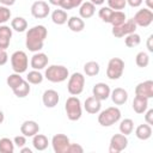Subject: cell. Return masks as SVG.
<instances>
[{
	"instance_id": "obj_1",
	"label": "cell",
	"mask_w": 153,
	"mask_h": 153,
	"mask_svg": "<svg viewBox=\"0 0 153 153\" xmlns=\"http://www.w3.org/2000/svg\"><path fill=\"white\" fill-rule=\"evenodd\" d=\"M47 36H48V30L44 25L32 26L26 32V37H25L26 48L32 53L39 51L44 45V41H45Z\"/></svg>"
},
{
	"instance_id": "obj_2",
	"label": "cell",
	"mask_w": 153,
	"mask_h": 153,
	"mask_svg": "<svg viewBox=\"0 0 153 153\" xmlns=\"http://www.w3.org/2000/svg\"><path fill=\"white\" fill-rule=\"evenodd\" d=\"M69 76L68 68L62 65H51L45 69L44 78L50 82H62Z\"/></svg>"
},
{
	"instance_id": "obj_3",
	"label": "cell",
	"mask_w": 153,
	"mask_h": 153,
	"mask_svg": "<svg viewBox=\"0 0 153 153\" xmlns=\"http://www.w3.org/2000/svg\"><path fill=\"white\" fill-rule=\"evenodd\" d=\"M121 120V110L116 106L106 108L98 115V123L102 127H111Z\"/></svg>"
},
{
	"instance_id": "obj_4",
	"label": "cell",
	"mask_w": 153,
	"mask_h": 153,
	"mask_svg": "<svg viewBox=\"0 0 153 153\" xmlns=\"http://www.w3.org/2000/svg\"><path fill=\"white\" fill-rule=\"evenodd\" d=\"M65 110L66 115L69 121H78L81 117L82 114V108H81V102L76 96H71L67 98L66 104H65Z\"/></svg>"
},
{
	"instance_id": "obj_5",
	"label": "cell",
	"mask_w": 153,
	"mask_h": 153,
	"mask_svg": "<svg viewBox=\"0 0 153 153\" xmlns=\"http://www.w3.org/2000/svg\"><path fill=\"white\" fill-rule=\"evenodd\" d=\"M11 66L14 73H24L29 67V59L25 51L17 50L11 55Z\"/></svg>"
},
{
	"instance_id": "obj_6",
	"label": "cell",
	"mask_w": 153,
	"mask_h": 153,
	"mask_svg": "<svg viewBox=\"0 0 153 153\" xmlns=\"http://www.w3.org/2000/svg\"><path fill=\"white\" fill-rule=\"evenodd\" d=\"M124 72V61L120 57H112L108 62L106 76L110 80H117L122 76Z\"/></svg>"
},
{
	"instance_id": "obj_7",
	"label": "cell",
	"mask_w": 153,
	"mask_h": 153,
	"mask_svg": "<svg viewBox=\"0 0 153 153\" xmlns=\"http://www.w3.org/2000/svg\"><path fill=\"white\" fill-rule=\"evenodd\" d=\"M68 84H67V90L69 94L72 96H78L84 91L85 86V76L80 72H74L71 76H68Z\"/></svg>"
},
{
	"instance_id": "obj_8",
	"label": "cell",
	"mask_w": 153,
	"mask_h": 153,
	"mask_svg": "<svg viewBox=\"0 0 153 153\" xmlns=\"http://www.w3.org/2000/svg\"><path fill=\"white\" fill-rule=\"evenodd\" d=\"M128 146V139L127 135L124 134H115L110 139V146H109V152L110 153H120L124 151Z\"/></svg>"
},
{
	"instance_id": "obj_9",
	"label": "cell",
	"mask_w": 153,
	"mask_h": 153,
	"mask_svg": "<svg viewBox=\"0 0 153 153\" xmlns=\"http://www.w3.org/2000/svg\"><path fill=\"white\" fill-rule=\"evenodd\" d=\"M134 23L136 24V26H141V27H147L152 24L153 22V12L152 10H148V8H142V10H139L134 18H133Z\"/></svg>"
},
{
	"instance_id": "obj_10",
	"label": "cell",
	"mask_w": 153,
	"mask_h": 153,
	"mask_svg": "<svg viewBox=\"0 0 153 153\" xmlns=\"http://www.w3.org/2000/svg\"><path fill=\"white\" fill-rule=\"evenodd\" d=\"M136 27H137V26H136V24L134 23V20H133V19H128V20H126L123 24H121V25H118V26H112L111 32H112V35H114L115 37L121 38V37H126V36L129 35V33L135 32Z\"/></svg>"
},
{
	"instance_id": "obj_11",
	"label": "cell",
	"mask_w": 153,
	"mask_h": 153,
	"mask_svg": "<svg viewBox=\"0 0 153 153\" xmlns=\"http://www.w3.org/2000/svg\"><path fill=\"white\" fill-rule=\"evenodd\" d=\"M69 143V137L65 134H56L51 139V146L55 153H67Z\"/></svg>"
},
{
	"instance_id": "obj_12",
	"label": "cell",
	"mask_w": 153,
	"mask_h": 153,
	"mask_svg": "<svg viewBox=\"0 0 153 153\" xmlns=\"http://www.w3.org/2000/svg\"><path fill=\"white\" fill-rule=\"evenodd\" d=\"M49 12H50V7H49L48 2H45V1L38 0V1H35L31 5V14L36 19L47 18L48 14H49Z\"/></svg>"
},
{
	"instance_id": "obj_13",
	"label": "cell",
	"mask_w": 153,
	"mask_h": 153,
	"mask_svg": "<svg viewBox=\"0 0 153 153\" xmlns=\"http://www.w3.org/2000/svg\"><path fill=\"white\" fill-rule=\"evenodd\" d=\"M135 96L145 97L147 99L153 98V81L146 80V81L137 84L135 87Z\"/></svg>"
},
{
	"instance_id": "obj_14",
	"label": "cell",
	"mask_w": 153,
	"mask_h": 153,
	"mask_svg": "<svg viewBox=\"0 0 153 153\" xmlns=\"http://www.w3.org/2000/svg\"><path fill=\"white\" fill-rule=\"evenodd\" d=\"M110 92H111L110 86L105 82H97L92 88V96L99 99L100 102L106 100L110 97Z\"/></svg>"
},
{
	"instance_id": "obj_15",
	"label": "cell",
	"mask_w": 153,
	"mask_h": 153,
	"mask_svg": "<svg viewBox=\"0 0 153 153\" xmlns=\"http://www.w3.org/2000/svg\"><path fill=\"white\" fill-rule=\"evenodd\" d=\"M59 100H60V96L55 90H51V88L45 90L42 94V102L45 108H50V109L55 108L59 104Z\"/></svg>"
},
{
	"instance_id": "obj_16",
	"label": "cell",
	"mask_w": 153,
	"mask_h": 153,
	"mask_svg": "<svg viewBox=\"0 0 153 153\" xmlns=\"http://www.w3.org/2000/svg\"><path fill=\"white\" fill-rule=\"evenodd\" d=\"M48 61H49V59H48L47 54L37 51V53H35V54L32 55L31 61H30V66H31L33 69H36V71H41V69H43L44 67H47Z\"/></svg>"
},
{
	"instance_id": "obj_17",
	"label": "cell",
	"mask_w": 153,
	"mask_h": 153,
	"mask_svg": "<svg viewBox=\"0 0 153 153\" xmlns=\"http://www.w3.org/2000/svg\"><path fill=\"white\" fill-rule=\"evenodd\" d=\"M38 131H39V126L36 121H31V120L24 121L20 126V133L26 137L27 136L31 137V136L36 135Z\"/></svg>"
},
{
	"instance_id": "obj_18",
	"label": "cell",
	"mask_w": 153,
	"mask_h": 153,
	"mask_svg": "<svg viewBox=\"0 0 153 153\" xmlns=\"http://www.w3.org/2000/svg\"><path fill=\"white\" fill-rule=\"evenodd\" d=\"M11 38H12V27L1 24L0 25V49L6 50L10 47Z\"/></svg>"
},
{
	"instance_id": "obj_19",
	"label": "cell",
	"mask_w": 153,
	"mask_h": 153,
	"mask_svg": "<svg viewBox=\"0 0 153 153\" xmlns=\"http://www.w3.org/2000/svg\"><path fill=\"white\" fill-rule=\"evenodd\" d=\"M111 100L116 105H123L128 100V92L122 87H116L110 92Z\"/></svg>"
},
{
	"instance_id": "obj_20",
	"label": "cell",
	"mask_w": 153,
	"mask_h": 153,
	"mask_svg": "<svg viewBox=\"0 0 153 153\" xmlns=\"http://www.w3.org/2000/svg\"><path fill=\"white\" fill-rule=\"evenodd\" d=\"M84 109L86 110V112L91 114V115H96L102 109V103L99 99H97L96 97L91 96L88 98H86L85 103H84Z\"/></svg>"
},
{
	"instance_id": "obj_21",
	"label": "cell",
	"mask_w": 153,
	"mask_h": 153,
	"mask_svg": "<svg viewBox=\"0 0 153 153\" xmlns=\"http://www.w3.org/2000/svg\"><path fill=\"white\" fill-rule=\"evenodd\" d=\"M96 12V6L91 1H85L79 6V16L82 19L91 18Z\"/></svg>"
},
{
	"instance_id": "obj_22",
	"label": "cell",
	"mask_w": 153,
	"mask_h": 153,
	"mask_svg": "<svg viewBox=\"0 0 153 153\" xmlns=\"http://www.w3.org/2000/svg\"><path fill=\"white\" fill-rule=\"evenodd\" d=\"M67 25H68V29L71 31H73V32H80L85 27V22H84L82 18L73 16V17H69L68 18Z\"/></svg>"
},
{
	"instance_id": "obj_23",
	"label": "cell",
	"mask_w": 153,
	"mask_h": 153,
	"mask_svg": "<svg viewBox=\"0 0 153 153\" xmlns=\"http://www.w3.org/2000/svg\"><path fill=\"white\" fill-rule=\"evenodd\" d=\"M133 110L136 114H145V111L148 108V99L145 97H140V96H135V98L133 99Z\"/></svg>"
},
{
	"instance_id": "obj_24",
	"label": "cell",
	"mask_w": 153,
	"mask_h": 153,
	"mask_svg": "<svg viewBox=\"0 0 153 153\" xmlns=\"http://www.w3.org/2000/svg\"><path fill=\"white\" fill-rule=\"evenodd\" d=\"M49 145V141H48V137L43 134H36L32 136V146L36 151H44L47 149Z\"/></svg>"
},
{
	"instance_id": "obj_25",
	"label": "cell",
	"mask_w": 153,
	"mask_h": 153,
	"mask_svg": "<svg viewBox=\"0 0 153 153\" xmlns=\"http://www.w3.org/2000/svg\"><path fill=\"white\" fill-rule=\"evenodd\" d=\"M135 135L139 140H148L152 136V127L149 124H140L135 129Z\"/></svg>"
},
{
	"instance_id": "obj_26",
	"label": "cell",
	"mask_w": 153,
	"mask_h": 153,
	"mask_svg": "<svg viewBox=\"0 0 153 153\" xmlns=\"http://www.w3.org/2000/svg\"><path fill=\"white\" fill-rule=\"evenodd\" d=\"M51 20L56 25H63L68 20V14L65 10H55L51 13Z\"/></svg>"
},
{
	"instance_id": "obj_27",
	"label": "cell",
	"mask_w": 153,
	"mask_h": 153,
	"mask_svg": "<svg viewBox=\"0 0 153 153\" xmlns=\"http://www.w3.org/2000/svg\"><path fill=\"white\" fill-rule=\"evenodd\" d=\"M12 91H13V93H14L16 97H18V98H25L26 96H29V93L31 91V87H30V84L26 80H23L22 84L19 86H17Z\"/></svg>"
},
{
	"instance_id": "obj_28",
	"label": "cell",
	"mask_w": 153,
	"mask_h": 153,
	"mask_svg": "<svg viewBox=\"0 0 153 153\" xmlns=\"http://www.w3.org/2000/svg\"><path fill=\"white\" fill-rule=\"evenodd\" d=\"M11 27L17 32H24L27 29V22L23 17H16L11 20Z\"/></svg>"
},
{
	"instance_id": "obj_29",
	"label": "cell",
	"mask_w": 153,
	"mask_h": 153,
	"mask_svg": "<svg viewBox=\"0 0 153 153\" xmlns=\"http://www.w3.org/2000/svg\"><path fill=\"white\" fill-rule=\"evenodd\" d=\"M100 71L99 63L96 61H88L84 65V72L87 76H96Z\"/></svg>"
},
{
	"instance_id": "obj_30",
	"label": "cell",
	"mask_w": 153,
	"mask_h": 153,
	"mask_svg": "<svg viewBox=\"0 0 153 153\" xmlns=\"http://www.w3.org/2000/svg\"><path fill=\"white\" fill-rule=\"evenodd\" d=\"M126 20H127V17H126L124 12H122V11H114L111 17H110L109 24H111L112 26H118V25L123 24Z\"/></svg>"
},
{
	"instance_id": "obj_31",
	"label": "cell",
	"mask_w": 153,
	"mask_h": 153,
	"mask_svg": "<svg viewBox=\"0 0 153 153\" xmlns=\"http://www.w3.org/2000/svg\"><path fill=\"white\" fill-rule=\"evenodd\" d=\"M43 79H44L43 74H42L39 71H36V69L29 72L27 75H26V81H27L29 84H32V85H38V84H41V82L43 81Z\"/></svg>"
},
{
	"instance_id": "obj_32",
	"label": "cell",
	"mask_w": 153,
	"mask_h": 153,
	"mask_svg": "<svg viewBox=\"0 0 153 153\" xmlns=\"http://www.w3.org/2000/svg\"><path fill=\"white\" fill-rule=\"evenodd\" d=\"M118 128H120V133H122L124 135H129L134 130V122L130 118H124V120H122L120 122V127Z\"/></svg>"
},
{
	"instance_id": "obj_33",
	"label": "cell",
	"mask_w": 153,
	"mask_h": 153,
	"mask_svg": "<svg viewBox=\"0 0 153 153\" xmlns=\"http://www.w3.org/2000/svg\"><path fill=\"white\" fill-rule=\"evenodd\" d=\"M14 142L8 137L0 139V153H13Z\"/></svg>"
},
{
	"instance_id": "obj_34",
	"label": "cell",
	"mask_w": 153,
	"mask_h": 153,
	"mask_svg": "<svg viewBox=\"0 0 153 153\" xmlns=\"http://www.w3.org/2000/svg\"><path fill=\"white\" fill-rule=\"evenodd\" d=\"M141 42V37L140 35H137L136 32H133V33H129L124 38V44L128 47V48H134V47H137Z\"/></svg>"
},
{
	"instance_id": "obj_35",
	"label": "cell",
	"mask_w": 153,
	"mask_h": 153,
	"mask_svg": "<svg viewBox=\"0 0 153 153\" xmlns=\"http://www.w3.org/2000/svg\"><path fill=\"white\" fill-rule=\"evenodd\" d=\"M23 76H20L19 73H13V74H10L6 79V82H7V86H10L11 90H14L17 86H19L23 81Z\"/></svg>"
},
{
	"instance_id": "obj_36",
	"label": "cell",
	"mask_w": 153,
	"mask_h": 153,
	"mask_svg": "<svg viewBox=\"0 0 153 153\" xmlns=\"http://www.w3.org/2000/svg\"><path fill=\"white\" fill-rule=\"evenodd\" d=\"M135 63H136V66L140 67V68L147 67L148 63H149V56H148V54L145 53V51L137 53V54H136V57H135Z\"/></svg>"
},
{
	"instance_id": "obj_37",
	"label": "cell",
	"mask_w": 153,
	"mask_h": 153,
	"mask_svg": "<svg viewBox=\"0 0 153 153\" xmlns=\"http://www.w3.org/2000/svg\"><path fill=\"white\" fill-rule=\"evenodd\" d=\"M112 12H114V10H111L109 6H105V7H102V8L98 11V16H99V18H100L104 23H109Z\"/></svg>"
},
{
	"instance_id": "obj_38",
	"label": "cell",
	"mask_w": 153,
	"mask_h": 153,
	"mask_svg": "<svg viewBox=\"0 0 153 153\" xmlns=\"http://www.w3.org/2000/svg\"><path fill=\"white\" fill-rule=\"evenodd\" d=\"M106 1H108V6L114 11H122L127 5L126 0H106Z\"/></svg>"
},
{
	"instance_id": "obj_39",
	"label": "cell",
	"mask_w": 153,
	"mask_h": 153,
	"mask_svg": "<svg viewBox=\"0 0 153 153\" xmlns=\"http://www.w3.org/2000/svg\"><path fill=\"white\" fill-rule=\"evenodd\" d=\"M82 4V0H63L62 5H61V8L62 10H72V8H75V7H79L80 5Z\"/></svg>"
},
{
	"instance_id": "obj_40",
	"label": "cell",
	"mask_w": 153,
	"mask_h": 153,
	"mask_svg": "<svg viewBox=\"0 0 153 153\" xmlns=\"http://www.w3.org/2000/svg\"><path fill=\"white\" fill-rule=\"evenodd\" d=\"M11 18V11L7 6H0V25L8 22Z\"/></svg>"
},
{
	"instance_id": "obj_41",
	"label": "cell",
	"mask_w": 153,
	"mask_h": 153,
	"mask_svg": "<svg viewBox=\"0 0 153 153\" xmlns=\"http://www.w3.org/2000/svg\"><path fill=\"white\" fill-rule=\"evenodd\" d=\"M84 148L79 143H69L67 148V153H82Z\"/></svg>"
},
{
	"instance_id": "obj_42",
	"label": "cell",
	"mask_w": 153,
	"mask_h": 153,
	"mask_svg": "<svg viewBox=\"0 0 153 153\" xmlns=\"http://www.w3.org/2000/svg\"><path fill=\"white\" fill-rule=\"evenodd\" d=\"M13 142H14V145H16L17 147L22 148V147H24L25 143H26V136H24V135H18V136H16V137L13 139Z\"/></svg>"
},
{
	"instance_id": "obj_43",
	"label": "cell",
	"mask_w": 153,
	"mask_h": 153,
	"mask_svg": "<svg viewBox=\"0 0 153 153\" xmlns=\"http://www.w3.org/2000/svg\"><path fill=\"white\" fill-rule=\"evenodd\" d=\"M146 115H145V121L147 124L152 126L153 124V109H149V110H146L145 111Z\"/></svg>"
},
{
	"instance_id": "obj_44",
	"label": "cell",
	"mask_w": 153,
	"mask_h": 153,
	"mask_svg": "<svg viewBox=\"0 0 153 153\" xmlns=\"http://www.w3.org/2000/svg\"><path fill=\"white\" fill-rule=\"evenodd\" d=\"M8 61V55L6 53V50L4 49H0V66H4L6 65Z\"/></svg>"
},
{
	"instance_id": "obj_45",
	"label": "cell",
	"mask_w": 153,
	"mask_h": 153,
	"mask_svg": "<svg viewBox=\"0 0 153 153\" xmlns=\"http://www.w3.org/2000/svg\"><path fill=\"white\" fill-rule=\"evenodd\" d=\"M126 1H127V4H128L130 7H139V6L142 4L143 0H126Z\"/></svg>"
},
{
	"instance_id": "obj_46",
	"label": "cell",
	"mask_w": 153,
	"mask_h": 153,
	"mask_svg": "<svg viewBox=\"0 0 153 153\" xmlns=\"http://www.w3.org/2000/svg\"><path fill=\"white\" fill-rule=\"evenodd\" d=\"M152 41H153V35H151V36H148V38H147V49H148V51L149 53H153V45H152Z\"/></svg>"
},
{
	"instance_id": "obj_47",
	"label": "cell",
	"mask_w": 153,
	"mask_h": 153,
	"mask_svg": "<svg viewBox=\"0 0 153 153\" xmlns=\"http://www.w3.org/2000/svg\"><path fill=\"white\" fill-rule=\"evenodd\" d=\"M0 2L4 5V6H12V5H14V2H16V0H0Z\"/></svg>"
},
{
	"instance_id": "obj_48",
	"label": "cell",
	"mask_w": 153,
	"mask_h": 153,
	"mask_svg": "<svg viewBox=\"0 0 153 153\" xmlns=\"http://www.w3.org/2000/svg\"><path fill=\"white\" fill-rule=\"evenodd\" d=\"M48 1H49V4H51L54 6H60V7H61V5L63 2V0H48Z\"/></svg>"
},
{
	"instance_id": "obj_49",
	"label": "cell",
	"mask_w": 153,
	"mask_h": 153,
	"mask_svg": "<svg viewBox=\"0 0 153 153\" xmlns=\"http://www.w3.org/2000/svg\"><path fill=\"white\" fill-rule=\"evenodd\" d=\"M145 2L147 5L148 10H153V0H145Z\"/></svg>"
},
{
	"instance_id": "obj_50",
	"label": "cell",
	"mask_w": 153,
	"mask_h": 153,
	"mask_svg": "<svg viewBox=\"0 0 153 153\" xmlns=\"http://www.w3.org/2000/svg\"><path fill=\"white\" fill-rule=\"evenodd\" d=\"M20 153H32V151L29 147H22L20 148Z\"/></svg>"
},
{
	"instance_id": "obj_51",
	"label": "cell",
	"mask_w": 153,
	"mask_h": 153,
	"mask_svg": "<svg viewBox=\"0 0 153 153\" xmlns=\"http://www.w3.org/2000/svg\"><path fill=\"white\" fill-rule=\"evenodd\" d=\"M104 1H105V0H91V2H92L94 6H97V5H103Z\"/></svg>"
},
{
	"instance_id": "obj_52",
	"label": "cell",
	"mask_w": 153,
	"mask_h": 153,
	"mask_svg": "<svg viewBox=\"0 0 153 153\" xmlns=\"http://www.w3.org/2000/svg\"><path fill=\"white\" fill-rule=\"evenodd\" d=\"M4 120H5V115H4V112L0 110V124L4 122Z\"/></svg>"
}]
</instances>
